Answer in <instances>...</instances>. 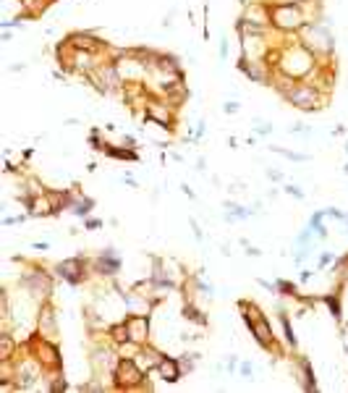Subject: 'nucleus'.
Here are the masks:
<instances>
[{
	"instance_id": "f257e3e1",
	"label": "nucleus",
	"mask_w": 348,
	"mask_h": 393,
	"mask_svg": "<svg viewBox=\"0 0 348 393\" xmlns=\"http://www.w3.org/2000/svg\"><path fill=\"white\" fill-rule=\"evenodd\" d=\"M238 309H241V315L246 320V325H249L254 341L259 343L264 351H280L278 341H275V333H272V325H270V320L262 315V309L256 307L254 301H246V299L238 301Z\"/></svg>"
},
{
	"instance_id": "f03ea898",
	"label": "nucleus",
	"mask_w": 348,
	"mask_h": 393,
	"mask_svg": "<svg viewBox=\"0 0 348 393\" xmlns=\"http://www.w3.org/2000/svg\"><path fill=\"white\" fill-rule=\"evenodd\" d=\"M296 37L306 45V48L314 53V58L317 60H330L333 58V50H335V37H333V32L327 29L325 24H319V21H309L304 29H301Z\"/></svg>"
},
{
	"instance_id": "7ed1b4c3",
	"label": "nucleus",
	"mask_w": 348,
	"mask_h": 393,
	"mask_svg": "<svg viewBox=\"0 0 348 393\" xmlns=\"http://www.w3.org/2000/svg\"><path fill=\"white\" fill-rule=\"evenodd\" d=\"M270 24L280 34H298L309 24V16L301 5H270Z\"/></svg>"
},
{
	"instance_id": "20e7f679",
	"label": "nucleus",
	"mask_w": 348,
	"mask_h": 393,
	"mask_svg": "<svg viewBox=\"0 0 348 393\" xmlns=\"http://www.w3.org/2000/svg\"><path fill=\"white\" fill-rule=\"evenodd\" d=\"M291 108H298V111H322L325 103H327V92H322L319 87H314L311 81H298L291 92L283 97Z\"/></svg>"
},
{
	"instance_id": "39448f33",
	"label": "nucleus",
	"mask_w": 348,
	"mask_h": 393,
	"mask_svg": "<svg viewBox=\"0 0 348 393\" xmlns=\"http://www.w3.org/2000/svg\"><path fill=\"white\" fill-rule=\"evenodd\" d=\"M147 372L142 370V364L134 356H121L113 370V388L118 391H134V388H144Z\"/></svg>"
},
{
	"instance_id": "423d86ee",
	"label": "nucleus",
	"mask_w": 348,
	"mask_h": 393,
	"mask_svg": "<svg viewBox=\"0 0 348 393\" xmlns=\"http://www.w3.org/2000/svg\"><path fill=\"white\" fill-rule=\"evenodd\" d=\"M144 118L152 123H157L160 129H176V108H173L165 97H149L144 105Z\"/></svg>"
},
{
	"instance_id": "0eeeda50",
	"label": "nucleus",
	"mask_w": 348,
	"mask_h": 393,
	"mask_svg": "<svg viewBox=\"0 0 348 393\" xmlns=\"http://www.w3.org/2000/svg\"><path fill=\"white\" fill-rule=\"evenodd\" d=\"M21 286L26 288V294H32L40 304H45V301H50L52 296V278L48 276L45 270H26L21 276Z\"/></svg>"
},
{
	"instance_id": "6e6552de",
	"label": "nucleus",
	"mask_w": 348,
	"mask_h": 393,
	"mask_svg": "<svg viewBox=\"0 0 348 393\" xmlns=\"http://www.w3.org/2000/svg\"><path fill=\"white\" fill-rule=\"evenodd\" d=\"M238 71L254 81V84H262V87H270L272 84V76H275V66L262 58V60H251V58H238Z\"/></svg>"
},
{
	"instance_id": "1a4fd4ad",
	"label": "nucleus",
	"mask_w": 348,
	"mask_h": 393,
	"mask_svg": "<svg viewBox=\"0 0 348 393\" xmlns=\"http://www.w3.org/2000/svg\"><path fill=\"white\" fill-rule=\"evenodd\" d=\"M87 270H89V260L84 254H76V257H68L55 265V276L60 281L71 283V286H79V283H84L87 278Z\"/></svg>"
},
{
	"instance_id": "9d476101",
	"label": "nucleus",
	"mask_w": 348,
	"mask_h": 393,
	"mask_svg": "<svg viewBox=\"0 0 348 393\" xmlns=\"http://www.w3.org/2000/svg\"><path fill=\"white\" fill-rule=\"evenodd\" d=\"M89 270L99 278H115L118 273H121V257H118V252L113 246H107V249H102L95 260H89Z\"/></svg>"
},
{
	"instance_id": "9b49d317",
	"label": "nucleus",
	"mask_w": 348,
	"mask_h": 393,
	"mask_svg": "<svg viewBox=\"0 0 348 393\" xmlns=\"http://www.w3.org/2000/svg\"><path fill=\"white\" fill-rule=\"evenodd\" d=\"M118 359H121V351L113 349V346H95V349H92V367H95L97 375L113 372Z\"/></svg>"
},
{
	"instance_id": "f8f14e48",
	"label": "nucleus",
	"mask_w": 348,
	"mask_h": 393,
	"mask_svg": "<svg viewBox=\"0 0 348 393\" xmlns=\"http://www.w3.org/2000/svg\"><path fill=\"white\" fill-rule=\"evenodd\" d=\"M123 320L128 328V341H134V343L149 341V315H126Z\"/></svg>"
},
{
	"instance_id": "ddd939ff",
	"label": "nucleus",
	"mask_w": 348,
	"mask_h": 393,
	"mask_svg": "<svg viewBox=\"0 0 348 393\" xmlns=\"http://www.w3.org/2000/svg\"><path fill=\"white\" fill-rule=\"evenodd\" d=\"M40 336L50 338V341H55V336H58V317H55V309L48 301L40 309Z\"/></svg>"
},
{
	"instance_id": "4468645a",
	"label": "nucleus",
	"mask_w": 348,
	"mask_h": 393,
	"mask_svg": "<svg viewBox=\"0 0 348 393\" xmlns=\"http://www.w3.org/2000/svg\"><path fill=\"white\" fill-rule=\"evenodd\" d=\"M136 356H139L136 362L142 364V370H144V372H152V370H157V364L162 362V356H165V354H162L160 349H154V346H152L149 341H147V343L142 346V349H139V354H136Z\"/></svg>"
},
{
	"instance_id": "2eb2a0df",
	"label": "nucleus",
	"mask_w": 348,
	"mask_h": 393,
	"mask_svg": "<svg viewBox=\"0 0 348 393\" xmlns=\"http://www.w3.org/2000/svg\"><path fill=\"white\" fill-rule=\"evenodd\" d=\"M157 372L165 383H178L183 378V367L176 356H162V362L157 364Z\"/></svg>"
},
{
	"instance_id": "dca6fc26",
	"label": "nucleus",
	"mask_w": 348,
	"mask_h": 393,
	"mask_svg": "<svg viewBox=\"0 0 348 393\" xmlns=\"http://www.w3.org/2000/svg\"><path fill=\"white\" fill-rule=\"evenodd\" d=\"M244 19H249V21H254V24H259V26H267V29H272V24H270V3L264 0V3L246 5Z\"/></svg>"
},
{
	"instance_id": "f3484780",
	"label": "nucleus",
	"mask_w": 348,
	"mask_h": 393,
	"mask_svg": "<svg viewBox=\"0 0 348 393\" xmlns=\"http://www.w3.org/2000/svg\"><path fill=\"white\" fill-rule=\"evenodd\" d=\"M92 207H95V199H92V197H84L81 191H76V189H73V194H71V202H68V213H73L76 218H89Z\"/></svg>"
},
{
	"instance_id": "a211bd4d",
	"label": "nucleus",
	"mask_w": 348,
	"mask_h": 393,
	"mask_svg": "<svg viewBox=\"0 0 348 393\" xmlns=\"http://www.w3.org/2000/svg\"><path fill=\"white\" fill-rule=\"evenodd\" d=\"M296 367H298V375H301V388L304 391H317V378H314V367H311L309 356H298L296 359Z\"/></svg>"
},
{
	"instance_id": "6ab92c4d",
	"label": "nucleus",
	"mask_w": 348,
	"mask_h": 393,
	"mask_svg": "<svg viewBox=\"0 0 348 393\" xmlns=\"http://www.w3.org/2000/svg\"><path fill=\"white\" fill-rule=\"evenodd\" d=\"M102 152L107 155V158H115V160H139V152H136L134 147H115V144H107L105 142V147H102Z\"/></svg>"
},
{
	"instance_id": "aec40b11",
	"label": "nucleus",
	"mask_w": 348,
	"mask_h": 393,
	"mask_svg": "<svg viewBox=\"0 0 348 393\" xmlns=\"http://www.w3.org/2000/svg\"><path fill=\"white\" fill-rule=\"evenodd\" d=\"M183 317L186 320H191V323H197L199 328H207V317H204V312H201V309H197V304L194 301H186V304H183Z\"/></svg>"
},
{
	"instance_id": "412c9836",
	"label": "nucleus",
	"mask_w": 348,
	"mask_h": 393,
	"mask_svg": "<svg viewBox=\"0 0 348 393\" xmlns=\"http://www.w3.org/2000/svg\"><path fill=\"white\" fill-rule=\"evenodd\" d=\"M225 218L228 221H246V218H251L254 215V210H246V207H241V205H233V202H225Z\"/></svg>"
},
{
	"instance_id": "4be33fe9",
	"label": "nucleus",
	"mask_w": 348,
	"mask_h": 393,
	"mask_svg": "<svg viewBox=\"0 0 348 393\" xmlns=\"http://www.w3.org/2000/svg\"><path fill=\"white\" fill-rule=\"evenodd\" d=\"M322 301L327 304V309H330V315H333L338 323L343 320V307H341V294H325L322 296Z\"/></svg>"
},
{
	"instance_id": "5701e85b",
	"label": "nucleus",
	"mask_w": 348,
	"mask_h": 393,
	"mask_svg": "<svg viewBox=\"0 0 348 393\" xmlns=\"http://www.w3.org/2000/svg\"><path fill=\"white\" fill-rule=\"evenodd\" d=\"M280 325H283V336H286V343L291 346V349H296V336H293V328H291V317L286 309H280Z\"/></svg>"
},
{
	"instance_id": "b1692460",
	"label": "nucleus",
	"mask_w": 348,
	"mask_h": 393,
	"mask_svg": "<svg viewBox=\"0 0 348 393\" xmlns=\"http://www.w3.org/2000/svg\"><path fill=\"white\" fill-rule=\"evenodd\" d=\"M13 351H16V341L11 333H3L0 336V359H13Z\"/></svg>"
},
{
	"instance_id": "393cba45",
	"label": "nucleus",
	"mask_w": 348,
	"mask_h": 393,
	"mask_svg": "<svg viewBox=\"0 0 348 393\" xmlns=\"http://www.w3.org/2000/svg\"><path fill=\"white\" fill-rule=\"evenodd\" d=\"M275 288H278V294H283V296L298 299V286L291 283V281H275Z\"/></svg>"
},
{
	"instance_id": "a878e982",
	"label": "nucleus",
	"mask_w": 348,
	"mask_h": 393,
	"mask_svg": "<svg viewBox=\"0 0 348 393\" xmlns=\"http://www.w3.org/2000/svg\"><path fill=\"white\" fill-rule=\"evenodd\" d=\"M275 152H280L283 158H288V160H296V163H304V160H309V155H301V152H291V150H280V147H272Z\"/></svg>"
},
{
	"instance_id": "bb28decb",
	"label": "nucleus",
	"mask_w": 348,
	"mask_h": 393,
	"mask_svg": "<svg viewBox=\"0 0 348 393\" xmlns=\"http://www.w3.org/2000/svg\"><path fill=\"white\" fill-rule=\"evenodd\" d=\"M178 362H181L183 372H186V370L191 372V370L197 367V354H181V359H178Z\"/></svg>"
},
{
	"instance_id": "cd10ccee",
	"label": "nucleus",
	"mask_w": 348,
	"mask_h": 393,
	"mask_svg": "<svg viewBox=\"0 0 348 393\" xmlns=\"http://www.w3.org/2000/svg\"><path fill=\"white\" fill-rule=\"evenodd\" d=\"M270 5H309V3H317V0H267Z\"/></svg>"
},
{
	"instance_id": "c85d7f7f",
	"label": "nucleus",
	"mask_w": 348,
	"mask_h": 393,
	"mask_svg": "<svg viewBox=\"0 0 348 393\" xmlns=\"http://www.w3.org/2000/svg\"><path fill=\"white\" fill-rule=\"evenodd\" d=\"M330 262H335V252H325V254H319V268H327Z\"/></svg>"
},
{
	"instance_id": "c756f323",
	"label": "nucleus",
	"mask_w": 348,
	"mask_h": 393,
	"mask_svg": "<svg viewBox=\"0 0 348 393\" xmlns=\"http://www.w3.org/2000/svg\"><path fill=\"white\" fill-rule=\"evenodd\" d=\"M283 189H286V194H291V197H296V199H304V191H301L298 186L288 184V186H283Z\"/></svg>"
},
{
	"instance_id": "7c9ffc66",
	"label": "nucleus",
	"mask_w": 348,
	"mask_h": 393,
	"mask_svg": "<svg viewBox=\"0 0 348 393\" xmlns=\"http://www.w3.org/2000/svg\"><path fill=\"white\" fill-rule=\"evenodd\" d=\"M29 215H13V218H3V225H16V223H24Z\"/></svg>"
},
{
	"instance_id": "2f4dec72",
	"label": "nucleus",
	"mask_w": 348,
	"mask_h": 393,
	"mask_svg": "<svg viewBox=\"0 0 348 393\" xmlns=\"http://www.w3.org/2000/svg\"><path fill=\"white\" fill-rule=\"evenodd\" d=\"M102 225V221H97V218H84V228L87 231H95V228Z\"/></svg>"
},
{
	"instance_id": "473e14b6",
	"label": "nucleus",
	"mask_w": 348,
	"mask_h": 393,
	"mask_svg": "<svg viewBox=\"0 0 348 393\" xmlns=\"http://www.w3.org/2000/svg\"><path fill=\"white\" fill-rule=\"evenodd\" d=\"M225 56H228V40L220 37V60H225Z\"/></svg>"
},
{
	"instance_id": "72a5a7b5",
	"label": "nucleus",
	"mask_w": 348,
	"mask_h": 393,
	"mask_svg": "<svg viewBox=\"0 0 348 393\" xmlns=\"http://www.w3.org/2000/svg\"><path fill=\"white\" fill-rule=\"evenodd\" d=\"M223 111H225V113H238V103H225Z\"/></svg>"
},
{
	"instance_id": "f704fd0d",
	"label": "nucleus",
	"mask_w": 348,
	"mask_h": 393,
	"mask_svg": "<svg viewBox=\"0 0 348 393\" xmlns=\"http://www.w3.org/2000/svg\"><path fill=\"white\" fill-rule=\"evenodd\" d=\"M249 375H251V364L244 362V364H241V378H249Z\"/></svg>"
},
{
	"instance_id": "c9c22d12",
	"label": "nucleus",
	"mask_w": 348,
	"mask_h": 393,
	"mask_svg": "<svg viewBox=\"0 0 348 393\" xmlns=\"http://www.w3.org/2000/svg\"><path fill=\"white\" fill-rule=\"evenodd\" d=\"M256 131H259V134H270V131H272V126H270V123H262Z\"/></svg>"
},
{
	"instance_id": "e433bc0d",
	"label": "nucleus",
	"mask_w": 348,
	"mask_h": 393,
	"mask_svg": "<svg viewBox=\"0 0 348 393\" xmlns=\"http://www.w3.org/2000/svg\"><path fill=\"white\" fill-rule=\"evenodd\" d=\"M267 178H272V181H280L283 176H280V173H278V170H267Z\"/></svg>"
},
{
	"instance_id": "4c0bfd02",
	"label": "nucleus",
	"mask_w": 348,
	"mask_h": 393,
	"mask_svg": "<svg viewBox=\"0 0 348 393\" xmlns=\"http://www.w3.org/2000/svg\"><path fill=\"white\" fill-rule=\"evenodd\" d=\"M32 246H34V249H40V252H45L50 244H45V241H37V244H32Z\"/></svg>"
},
{
	"instance_id": "58836bf2",
	"label": "nucleus",
	"mask_w": 348,
	"mask_h": 393,
	"mask_svg": "<svg viewBox=\"0 0 348 393\" xmlns=\"http://www.w3.org/2000/svg\"><path fill=\"white\" fill-rule=\"evenodd\" d=\"M311 278V270H301V283H306Z\"/></svg>"
},
{
	"instance_id": "ea45409f",
	"label": "nucleus",
	"mask_w": 348,
	"mask_h": 393,
	"mask_svg": "<svg viewBox=\"0 0 348 393\" xmlns=\"http://www.w3.org/2000/svg\"><path fill=\"white\" fill-rule=\"evenodd\" d=\"M343 223H346V225H348V215H343Z\"/></svg>"
},
{
	"instance_id": "a19ab883",
	"label": "nucleus",
	"mask_w": 348,
	"mask_h": 393,
	"mask_svg": "<svg viewBox=\"0 0 348 393\" xmlns=\"http://www.w3.org/2000/svg\"><path fill=\"white\" fill-rule=\"evenodd\" d=\"M346 173H348V166H346Z\"/></svg>"
},
{
	"instance_id": "79ce46f5",
	"label": "nucleus",
	"mask_w": 348,
	"mask_h": 393,
	"mask_svg": "<svg viewBox=\"0 0 348 393\" xmlns=\"http://www.w3.org/2000/svg\"><path fill=\"white\" fill-rule=\"evenodd\" d=\"M346 351H348V346H346Z\"/></svg>"
}]
</instances>
